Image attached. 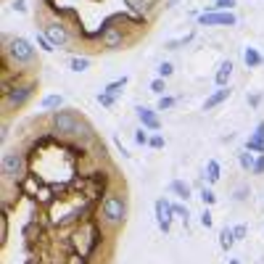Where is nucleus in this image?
<instances>
[{"mask_svg": "<svg viewBox=\"0 0 264 264\" xmlns=\"http://www.w3.org/2000/svg\"><path fill=\"white\" fill-rule=\"evenodd\" d=\"M103 217L111 224L124 222V217H127V201H124L122 196H108L106 204H103Z\"/></svg>", "mask_w": 264, "mask_h": 264, "instance_id": "nucleus-1", "label": "nucleus"}, {"mask_svg": "<svg viewBox=\"0 0 264 264\" xmlns=\"http://www.w3.org/2000/svg\"><path fill=\"white\" fill-rule=\"evenodd\" d=\"M8 53H11L13 61H21V64H27V61L35 58V48L24 40V37H13L8 43Z\"/></svg>", "mask_w": 264, "mask_h": 264, "instance_id": "nucleus-2", "label": "nucleus"}, {"mask_svg": "<svg viewBox=\"0 0 264 264\" xmlns=\"http://www.w3.org/2000/svg\"><path fill=\"white\" fill-rule=\"evenodd\" d=\"M198 21L204 27H235V13H230V11H222V13H214V11H209V13H201Z\"/></svg>", "mask_w": 264, "mask_h": 264, "instance_id": "nucleus-3", "label": "nucleus"}, {"mask_svg": "<svg viewBox=\"0 0 264 264\" xmlns=\"http://www.w3.org/2000/svg\"><path fill=\"white\" fill-rule=\"evenodd\" d=\"M24 172V159H21V153H5L3 156V175L5 180H16Z\"/></svg>", "mask_w": 264, "mask_h": 264, "instance_id": "nucleus-4", "label": "nucleus"}, {"mask_svg": "<svg viewBox=\"0 0 264 264\" xmlns=\"http://www.w3.org/2000/svg\"><path fill=\"white\" fill-rule=\"evenodd\" d=\"M53 127L58 132H64V135H74L80 124H77V116L72 111H58V114H53Z\"/></svg>", "mask_w": 264, "mask_h": 264, "instance_id": "nucleus-5", "label": "nucleus"}, {"mask_svg": "<svg viewBox=\"0 0 264 264\" xmlns=\"http://www.w3.org/2000/svg\"><path fill=\"white\" fill-rule=\"evenodd\" d=\"M153 209H156V222H159V227L164 230V232H169V227H172V214H175V206L169 204V201L159 198Z\"/></svg>", "mask_w": 264, "mask_h": 264, "instance_id": "nucleus-6", "label": "nucleus"}, {"mask_svg": "<svg viewBox=\"0 0 264 264\" xmlns=\"http://www.w3.org/2000/svg\"><path fill=\"white\" fill-rule=\"evenodd\" d=\"M32 90H35L32 85H24V88H13V90L5 92V103L13 106V108H16V106H24L27 100L32 98Z\"/></svg>", "mask_w": 264, "mask_h": 264, "instance_id": "nucleus-7", "label": "nucleus"}, {"mask_svg": "<svg viewBox=\"0 0 264 264\" xmlns=\"http://www.w3.org/2000/svg\"><path fill=\"white\" fill-rule=\"evenodd\" d=\"M45 37L53 43V48H64V45L69 43V32L61 24H48L45 27Z\"/></svg>", "mask_w": 264, "mask_h": 264, "instance_id": "nucleus-8", "label": "nucleus"}, {"mask_svg": "<svg viewBox=\"0 0 264 264\" xmlns=\"http://www.w3.org/2000/svg\"><path fill=\"white\" fill-rule=\"evenodd\" d=\"M100 40H103L106 48H116V45H122V32L116 27H103V32H100Z\"/></svg>", "mask_w": 264, "mask_h": 264, "instance_id": "nucleus-9", "label": "nucleus"}, {"mask_svg": "<svg viewBox=\"0 0 264 264\" xmlns=\"http://www.w3.org/2000/svg\"><path fill=\"white\" fill-rule=\"evenodd\" d=\"M137 116H140V122H143V127H148V130H159V119H156V114L151 111V108H137Z\"/></svg>", "mask_w": 264, "mask_h": 264, "instance_id": "nucleus-10", "label": "nucleus"}, {"mask_svg": "<svg viewBox=\"0 0 264 264\" xmlns=\"http://www.w3.org/2000/svg\"><path fill=\"white\" fill-rule=\"evenodd\" d=\"M248 151H259V153H264V122L256 127V132H254V137L248 140Z\"/></svg>", "mask_w": 264, "mask_h": 264, "instance_id": "nucleus-11", "label": "nucleus"}, {"mask_svg": "<svg viewBox=\"0 0 264 264\" xmlns=\"http://www.w3.org/2000/svg\"><path fill=\"white\" fill-rule=\"evenodd\" d=\"M230 74H232V64L230 61H222L220 64V69H217V85H220V88H224V85H227V80H230Z\"/></svg>", "mask_w": 264, "mask_h": 264, "instance_id": "nucleus-12", "label": "nucleus"}, {"mask_svg": "<svg viewBox=\"0 0 264 264\" xmlns=\"http://www.w3.org/2000/svg\"><path fill=\"white\" fill-rule=\"evenodd\" d=\"M224 98H230V88H222V90H217V92H214L212 98H206L204 108H206V111H212V108H214V106H220V103H222Z\"/></svg>", "mask_w": 264, "mask_h": 264, "instance_id": "nucleus-13", "label": "nucleus"}, {"mask_svg": "<svg viewBox=\"0 0 264 264\" xmlns=\"http://www.w3.org/2000/svg\"><path fill=\"white\" fill-rule=\"evenodd\" d=\"M169 188H172V193H177V196H180V198H185V201L190 198V185H188V182H182V180H175L172 185H169Z\"/></svg>", "mask_w": 264, "mask_h": 264, "instance_id": "nucleus-14", "label": "nucleus"}, {"mask_svg": "<svg viewBox=\"0 0 264 264\" xmlns=\"http://www.w3.org/2000/svg\"><path fill=\"white\" fill-rule=\"evenodd\" d=\"M232 243H235V232H232L230 227H224V230L220 232V246L224 248V251H230Z\"/></svg>", "mask_w": 264, "mask_h": 264, "instance_id": "nucleus-15", "label": "nucleus"}, {"mask_svg": "<svg viewBox=\"0 0 264 264\" xmlns=\"http://www.w3.org/2000/svg\"><path fill=\"white\" fill-rule=\"evenodd\" d=\"M127 5L135 13H143V11H148L151 5H156V0H127Z\"/></svg>", "mask_w": 264, "mask_h": 264, "instance_id": "nucleus-16", "label": "nucleus"}, {"mask_svg": "<svg viewBox=\"0 0 264 264\" xmlns=\"http://www.w3.org/2000/svg\"><path fill=\"white\" fill-rule=\"evenodd\" d=\"M243 58H246V66H251V69L262 64V53H259V50H254V48H246Z\"/></svg>", "mask_w": 264, "mask_h": 264, "instance_id": "nucleus-17", "label": "nucleus"}, {"mask_svg": "<svg viewBox=\"0 0 264 264\" xmlns=\"http://www.w3.org/2000/svg\"><path fill=\"white\" fill-rule=\"evenodd\" d=\"M206 177H209V182L220 180V164H217V161H209L206 164Z\"/></svg>", "mask_w": 264, "mask_h": 264, "instance_id": "nucleus-18", "label": "nucleus"}, {"mask_svg": "<svg viewBox=\"0 0 264 264\" xmlns=\"http://www.w3.org/2000/svg\"><path fill=\"white\" fill-rule=\"evenodd\" d=\"M61 103H64V98H61V95H48L43 100V108H58Z\"/></svg>", "mask_w": 264, "mask_h": 264, "instance_id": "nucleus-19", "label": "nucleus"}, {"mask_svg": "<svg viewBox=\"0 0 264 264\" xmlns=\"http://www.w3.org/2000/svg\"><path fill=\"white\" fill-rule=\"evenodd\" d=\"M124 85H127V77H122V80L111 82V85H108V88H106V92H108V95H116V92H119V90L124 88Z\"/></svg>", "mask_w": 264, "mask_h": 264, "instance_id": "nucleus-20", "label": "nucleus"}, {"mask_svg": "<svg viewBox=\"0 0 264 264\" xmlns=\"http://www.w3.org/2000/svg\"><path fill=\"white\" fill-rule=\"evenodd\" d=\"M90 66V58H72V72H85Z\"/></svg>", "mask_w": 264, "mask_h": 264, "instance_id": "nucleus-21", "label": "nucleus"}, {"mask_svg": "<svg viewBox=\"0 0 264 264\" xmlns=\"http://www.w3.org/2000/svg\"><path fill=\"white\" fill-rule=\"evenodd\" d=\"M232 5H235V0H217V3L212 5V11H217V8H220V11H230Z\"/></svg>", "mask_w": 264, "mask_h": 264, "instance_id": "nucleus-22", "label": "nucleus"}, {"mask_svg": "<svg viewBox=\"0 0 264 264\" xmlns=\"http://www.w3.org/2000/svg\"><path fill=\"white\" fill-rule=\"evenodd\" d=\"M201 198H204V204H206V206H212L214 201H217V196H214V193L209 190V188H204V190H201Z\"/></svg>", "mask_w": 264, "mask_h": 264, "instance_id": "nucleus-23", "label": "nucleus"}, {"mask_svg": "<svg viewBox=\"0 0 264 264\" xmlns=\"http://www.w3.org/2000/svg\"><path fill=\"white\" fill-rule=\"evenodd\" d=\"M240 167H243V169H254V159H251V153H240Z\"/></svg>", "mask_w": 264, "mask_h": 264, "instance_id": "nucleus-24", "label": "nucleus"}, {"mask_svg": "<svg viewBox=\"0 0 264 264\" xmlns=\"http://www.w3.org/2000/svg\"><path fill=\"white\" fill-rule=\"evenodd\" d=\"M151 90H153V92H156V95H161V92H164V90H167V85H164V80H153V82H151Z\"/></svg>", "mask_w": 264, "mask_h": 264, "instance_id": "nucleus-25", "label": "nucleus"}, {"mask_svg": "<svg viewBox=\"0 0 264 264\" xmlns=\"http://www.w3.org/2000/svg\"><path fill=\"white\" fill-rule=\"evenodd\" d=\"M37 45H40L43 50H53V43L48 40V37H43V35H37Z\"/></svg>", "mask_w": 264, "mask_h": 264, "instance_id": "nucleus-26", "label": "nucleus"}, {"mask_svg": "<svg viewBox=\"0 0 264 264\" xmlns=\"http://www.w3.org/2000/svg\"><path fill=\"white\" fill-rule=\"evenodd\" d=\"M172 106H175V98H164V95L159 98V108H161V111H164V108H172Z\"/></svg>", "mask_w": 264, "mask_h": 264, "instance_id": "nucleus-27", "label": "nucleus"}, {"mask_svg": "<svg viewBox=\"0 0 264 264\" xmlns=\"http://www.w3.org/2000/svg\"><path fill=\"white\" fill-rule=\"evenodd\" d=\"M254 172H256V175H264V153L254 161Z\"/></svg>", "mask_w": 264, "mask_h": 264, "instance_id": "nucleus-28", "label": "nucleus"}, {"mask_svg": "<svg viewBox=\"0 0 264 264\" xmlns=\"http://www.w3.org/2000/svg\"><path fill=\"white\" fill-rule=\"evenodd\" d=\"M135 140H137V143H140V145H145V143H151V137H148V135H145V132H143V130H137V132H135Z\"/></svg>", "mask_w": 264, "mask_h": 264, "instance_id": "nucleus-29", "label": "nucleus"}, {"mask_svg": "<svg viewBox=\"0 0 264 264\" xmlns=\"http://www.w3.org/2000/svg\"><path fill=\"white\" fill-rule=\"evenodd\" d=\"M98 100H100V103H103V106H111V103H114V95H108V92H100V95H98Z\"/></svg>", "mask_w": 264, "mask_h": 264, "instance_id": "nucleus-30", "label": "nucleus"}, {"mask_svg": "<svg viewBox=\"0 0 264 264\" xmlns=\"http://www.w3.org/2000/svg\"><path fill=\"white\" fill-rule=\"evenodd\" d=\"M175 214H177V217H182L185 222H188V217H190V214H188V209H185V206H175Z\"/></svg>", "mask_w": 264, "mask_h": 264, "instance_id": "nucleus-31", "label": "nucleus"}, {"mask_svg": "<svg viewBox=\"0 0 264 264\" xmlns=\"http://www.w3.org/2000/svg\"><path fill=\"white\" fill-rule=\"evenodd\" d=\"M159 74L161 77H169V74H172V64H161L159 66Z\"/></svg>", "mask_w": 264, "mask_h": 264, "instance_id": "nucleus-32", "label": "nucleus"}, {"mask_svg": "<svg viewBox=\"0 0 264 264\" xmlns=\"http://www.w3.org/2000/svg\"><path fill=\"white\" fill-rule=\"evenodd\" d=\"M201 224H204V227H212V214H209V212L201 214Z\"/></svg>", "mask_w": 264, "mask_h": 264, "instance_id": "nucleus-33", "label": "nucleus"}, {"mask_svg": "<svg viewBox=\"0 0 264 264\" xmlns=\"http://www.w3.org/2000/svg\"><path fill=\"white\" fill-rule=\"evenodd\" d=\"M232 232H235V240H240V238L246 235V224H238V227L232 230Z\"/></svg>", "mask_w": 264, "mask_h": 264, "instance_id": "nucleus-34", "label": "nucleus"}, {"mask_svg": "<svg viewBox=\"0 0 264 264\" xmlns=\"http://www.w3.org/2000/svg\"><path fill=\"white\" fill-rule=\"evenodd\" d=\"M151 145H153V148H161V145H164V137H151Z\"/></svg>", "mask_w": 264, "mask_h": 264, "instance_id": "nucleus-35", "label": "nucleus"}]
</instances>
